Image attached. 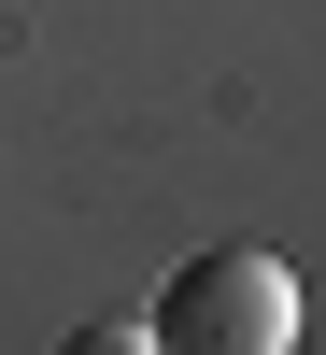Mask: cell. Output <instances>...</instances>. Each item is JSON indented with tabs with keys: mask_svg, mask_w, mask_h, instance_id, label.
I'll return each instance as SVG.
<instances>
[{
	"mask_svg": "<svg viewBox=\"0 0 326 355\" xmlns=\"http://www.w3.org/2000/svg\"><path fill=\"white\" fill-rule=\"evenodd\" d=\"M142 327H156V355H284L298 341V270L270 242H213V256H185L156 284Z\"/></svg>",
	"mask_w": 326,
	"mask_h": 355,
	"instance_id": "6da1fadb",
	"label": "cell"
},
{
	"mask_svg": "<svg viewBox=\"0 0 326 355\" xmlns=\"http://www.w3.org/2000/svg\"><path fill=\"white\" fill-rule=\"evenodd\" d=\"M57 355H156V327H142V313H100V327H71Z\"/></svg>",
	"mask_w": 326,
	"mask_h": 355,
	"instance_id": "7a4b0ae2",
	"label": "cell"
}]
</instances>
